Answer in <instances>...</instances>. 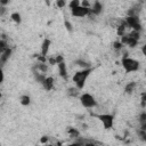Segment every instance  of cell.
Listing matches in <instances>:
<instances>
[{
  "instance_id": "cell-4",
  "label": "cell",
  "mask_w": 146,
  "mask_h": 146,
  "mask_svg": "<svg viewBox=\"0 0 146 146\" xmlns=\"http://www.w3.org/2000/svg\"><path fill=\"white\" fill-rule=\"evenodd\" d=\"M80 103L86 108H94L97 105V100L95 99V97L91 94H88V92H84V94L80 95Z\"/></svg>"
},
{
  "instance_id": "cell-13",
  "label": "cell",
  "mask_w": 146,
  "mask_h": 146,
  "mask_svg": "<svg viewBox=\"0 0 146 146\" xmlns=\"http://www.w3.org/2000/svg\"><path fill=\"white\" fill-rule=\"evenodd\" d=\"M127 24H125V22L123 21L122 23H121V25H119L117 26V30H116V33H117V35L119 36H122V35H124L125 33H127Z\"/></svg>"
},
{
  "instance_id": "cell-1",
  "label": "cell",
  "mask_w": 146,
  "mask_h": 146,
  "mask_svg": "<svg viewBox=\"0 0 146 146\" xmlns=\"http://www.w3.org/2000/svg\"><path fill=\"white\" fill-rule=\"evenodd\" d=\"M90 73H91V68H90V67L82 68V70L75 72L74 75H73V78H72V80H73L75 87L79 88L80 90H82L83 87H84V84H86V81H87L88 76L90 75Z\"/></svg>"
},
{
  "instance_id": "cell-15",
  "label": "cell",
  "mask_w": 146,
  "mask_h": 146,
  "mask_svg": "<svg viewBox=\"0 0 146 146\" xmlns=\"http://www.w3.org/2000/svg\"><path fill=\"white\" fill-rule=\"evenodd\" d=\"M138 121L141 129H146V112H141L138 116Z\"/></svg>"
},
{
  "instance_id": "cell-23",
  "label": "cell",
  "mask_w": 146,
  "mask_h": 146,
  "mask_svg": "<svg viewBox=\"0 0 146 146\" xmlns=\"http://www.w3.org/2000/svg\"><path fill=\"white\" fill-rule=\"evenodd\" d=\"M138 135H139V137H140L144 141H146V129H141V128H139V130H138Z\"/></svg>"
},
{
  "instance_id": "cell-11",
  "label": "cell",
  "mask_w": 146,
  "mask_h": 146,
  "mask_svg": "<svg viewBox=\"0 0 146 146\" xmlns=\"http://www.w3.org/2000/svg\"><path fill=\"white\" fill-rule=\"evenodd\" d=\"M90 10H91V13H90V14L99 15V14L103 11V5H102L99 1H95V2H94V5L91 6Z\"/></svg>"
},
{
  "instance_id": "cell-25",
  "label": "cell",
  "mask_w": 146,
  "mask_h": 146,
  "mask_svg": "<svg viewBox=\"0 0 146 146\" xmlns=\"http://www.w3.org/2000/svg\"><path fill=\"white\" fill-rule=\"evenodd\" d=\"M56 5L58 8H64L66 6V1L65 0H56Z\"/></svg>"
},
{
  "instance_id": "cell-20",
  "label": "cell",
  "mask_w": 146,
  "mask_h": 146,
  "mask_svg": "<svg viewBox=\"0 0 146 146\" xmlns=\"http://www.w3.org/2000/svg\"><path fill=\"white\" fill-rule=\"evenodd\" d=\"M75 64H76L78 66H81V67H83V68L90 67L89 63H87V62H86V60H83V59H78V60H75Z\"/></svg>"
},
{
  "instance_id": "cell-12",
  "label": "cell",
  "mask_w": 146,
  "mask_h": 146,
  "mask_svg": "<svg viewBox=\"0 0 146 146\" xmlns=\"http://www.w3.org/2000/svg\"><path fill=\"white\" fill-rule=\"evenodd\" d=\"M50 44H51V41H50L49 39H44V40L42 41V44H41V55H42V56H47V55H48Z\"/></svg>"
},
{
  "instance_id": "cell-16",
  "label": "cell",
  "mask_w": 146,
  "mask_h": 146,
  "mask_svg": "<svg viewBox=\"0 0 146 146\" xmlns=\"http://www.w3.org/2000/svg\"><path fill=\"white\" fill-rule=\"evenodd\" d=\"M19 103L23 105V106H29L31 104V97L29 95H22L19 97Z\"/></svg>"
},
{
  "instance_id": "cell-24",
  "label": "cell",
  "mask_w": 146,
  "mask_h": 146,
  "mask_svg": "<svg viewBox=\"0 0 146 146\" xmlns=\"http://www.w3.org/2000/svg\"><path fill=\"white\" fill-rule=\"evenodd\" d=\"M122 47H123V43L121 41H114L113 42V48L115 50H120V49H122Z\"/></svg>"
},
{
  "instance_id": "cell-17",
  "label": "cell",
  "mask_w": 146,
  "mask_h": 146,
  "mask_svg": "<svg viewBox=\"0 0 146 146\" xmlns=\"http://www.w3.org/2000/svg\"><path fill=\"white\" fill-rule=\"evenodd\" d=\"M10 18H11L16 24H21V22H22V16H21V14L17 13V11L13 13V14L10 15Z\"/></svg>"
},
{
  "instance_id": "cell-2",
  "label": "cell",
  "mask_w": 146,
  "mask_h": 146,
  "mask_svg": "<svg viewBox=\"0 0 146 146\" xmlns=\"http://www.w3.org/2000/svg\"><path fill=\"white\" fill-rule=\"evenodd\" d=\"M138 40H139V31H135V30L121 36V42L123 43V46H128L130 48L136 47Z\"/></svg>"
},
{
  "instance_id": "cell-7",
  "label": "cell",
  "mask_w": 146,
  "mask_h": 146,
  "mask_svg": "<svg viewBox=\"0 0 146 146\" xmlns=\"http://www.w3.org/2000/svg\"><path fill=\"white\" fill-rule=\"evenodd\" d=\"M90 13H91L90 8L87 7V6H83V5H81V6H79V7H76V8L71 10V14L74 17H84V16L90 15Z\"/></svg>"
},
{
  "instance_id": "cell-29",
  "label": "cell",
  "mask_w": 146,
  "mask_h": 146,
  "mask_svg": "<svg viewBox=\"0 0 146 146\" xmlns=\"http://www.w3.org/2000/svg\"><path fill=\"white\" fill-rule=\"evenodd\" d=\"M40 141H41L42 144H44V143H47V141H48V137H47V136H43V137L41 138V140H40Z\"/></svg>"
},
{
  "instance_id": "cell-3",
  "label": "cell",
  "mask_w": 146,
  "mask_h": 146,
  "mask_svg": "<svg viewBox=\"0 0 146 146\" xmlns=\"http://www.w3.org/2000/svg\"><path fill=\"white\" fill-rule=\"evenodd\" d=\"M121 64L127 73H132V72H136L139 70V62L133 58H130L128 56H124L122 58Z\"/></svg>"
},
{
  "instance_id": "cell-8",
  "label": "cell",
  "mask_w": 146,
  "mask_h": 146,
  "mask_svg": "<svg viewBox=\"0 0 146 146\" xmlns=\"http://www.w3.org/2000/svg\"><path fill=\"white\" fill-rule=\"evenodd\" d=\"M43 89L47 90V91H50L52 88H54V84H55V80L52 76H46V79L43 80V82L41 83Z\"/></svg>"
},
{
  "instance_id": "cell-21",
  "label": "cell",
  "mask_w": 146,
  "mask_h": 146,
  "mask_svg": "<svg viewBox=\"0 0 146 146\" xmlns=\"http://www.w3.org/2000/svg\"><path fill=\"white\" fill-rule=\"evenodd\" d=\"M79 6H81L80 0H71L70 3H68V7H70L71 10L74 9V8H76V7H79Z\"/></svg>"
},
{
  "instance_id": "cell-26",
  "label": "cell",
  "mask_w": 146,
  "mask_h": 146,
  "mask_svg": "<svg viewBox=\"0 0 146 146\" xmlns=\"http://www.w3.org/2000/svg\"><path fill=\"white\" fill-rule=\"evenodd\" d=\"M64 24H65V26H66V30H67V31H72V25H71V23H70V22L65 21V22H64Z\"/></svg>"
},
{
  "instance_id": "cell-14",
  "label": "cell",
  "mask_w": 146,
  "mask_h": 146,
  "mask_svg": "<svg viewBox=\"0 0 146 146\" xmlns=\"http://www.w3.org/2000/svg\"><path fill=\"white\" fill-rule=\"evenodd\" d=\"M67 95L70 97H78L80 96V89L76 87H71L67 89Z\"/></svg>"
},
{
  "instance_id": "cell-19",
  "label": "cell",
  "mask_w": 146,
  "mask_h": 146,
  "mask_svg": "<svg viewBox=\"0 0 146 146\" xmlns=\"http://www.w3.org/2000/svg\"><path fill=\"white\" fill-rule=\"evenodd\" d=\"M135 88H136V82H130V83H128V84L125 86L124 91H125L127 94H131V92L135 90Z\"/></svg>"
},
{
  "instance_id": "cell-6",
  "label": "cell",
  "mask_w": 146,
  "mask_h": 146,
  "mask_svg": "<svg viewBox=\"0 0 146 146\" xmlns=\"http://www.w3.org/2000/svg\"><path fill=\"white\" fill-rule=\"evenodd\" d=\"M96 117L103 123L104 129H106V130L112 129L113 123H114V116L112 114H98V115H96Z\"/></svg>"
},
{
  "instance_id": "cell-22",
  "label": "cell",
  "mask_w": 146,
  "mask_h": 146,
  "mask_svg": "<svg viewBox=\"0 0 146 146\" xmlns=\"http://www.w3.org/2000/svg\"><path fill=\"white\" fill-rule=\"evenodd\" d=\"M140 106L143 108H146V91H143L140 95Z\"/></svg>"
},
{
  "instance_id": "cell-28",
  "label": "cell",
  "mask_w": 146,
  "mask_h": 146,
  "mask_svg": "<svg viewBox=\"0 0 146 146\" xmlns=\"http://www.w3.org/2000/svg\"><path fill=\"white\" fill-rule=\"evenodd\" d=\"M141 52H143V55L146 57V43H145V44L141 47Z\"/></svg>"
},
{
  "instance_id": "cell-27",
  "label": "cell",
  "mask_w": 146,
  "mask_h": 146,
  "mask_svg": "<svg viewBox=\"0 0 146 146\" xmlns=\"http://www.w3.org/2000/svg\"><path fill=\"white\" fill-rule=\"evenodd\" d=\"M9 2H10V0H0V5H1V6H5V7H6Z\"/></svg>"
},
{
  "instance_id": "cell-18",
  "label": "cell",
  "mask_w": 146,
  "mask_h": 146,
  "mask_svg": "<svg viewBox=\"0 0 146 146\" xmlns=\"http://www.w3.org/2000/svg\"><path fill=\"white\" fill-rule=\"evenodd\" d=\"M68 135L71 138H79L80 137V132L75 128H68Z\"/></svg>"
},
{
  "instance_id": "cell-10",
  "label": "cell",
  "mask_w": 146,
  "mask_h": 146,
  "mask_svg": "<svg viewBox=\"0 0 146 146\" xmlns=\"http://www.w3.org/2000/svg\"><path fill=\"white\" fill-rule=\"evenodd\" d=\"M11 52H13V50L8 47L5 51H2V52H0L1 55H0V62H1V65L3 66L5 65V63L10 58V56H11Z\"/></svg>"
},
{
  "instance_id": "cell-9",
  "label": "cell",
  "mask_w": 146,
  "mask_h": 146,
  "mask_svg": "<svg viewBox=\"0 0 146 146\" xmlns=\"http://www.w3.org/2000/svg\"><path fill=\"white\" fill-rule=\"evenodd\" d=\"M58 66V72H59V75L64 79V80H67V67H66V64H65V60L64 62H60L59 64H57Z\"/></svg>"
},
{
  "instance_id": "cell-5",
  "label": "cell",
  "mask_w": 146,
  "mask_h": 146,
  "mask_svg": "<svg viewBox=\"0 0 146 146\" xmlns=\"http://www.w3.org/2000/svg\"><path fill=\"white\" fill-rule=\"evenodd\" d=\"M125 24L128 27H130L131 30H135V31H139L141 30V24H140V21L138 18V16H131V15H128L124 19Z\"/></svg>"
}]
</instances>
